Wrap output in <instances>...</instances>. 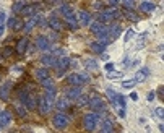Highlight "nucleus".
Instances as JSON below:
<instances>
[{
  "label": "nucleus",
  "mask_w": 164,
  "mask_h": 133,
  "mask_svg": "<svg viewBox=\"0 0 164 133\" xmlns=\"http://www.w3.org/2000/svg\"><path fill=\"white\" fill-rule=\"evenodd\" d=\"M88 106L93 109V112H98V114H101V112L106 110V102H104V99H102L101 96H98V94H93V96L89 97Z\"/></svg>",
  "instance_id": "nucleus-1"
},
{
  "label": "nucleus",
  "mask_w": 164,
  "mask_h": 133,
  "mask_svg": "<svg viewBox=\"0 0 164 133\" xmlns=\"http://www.w3.org/2000/svg\"><path fill=\"white\" fill-rule=\"evenodd\" d=\"M99 122V114L98 112H91V114H86L83 117V125L86 131H94L98 127Z\"/></svg>",
  "instance_id": "nucleus-2"
},
{
  "label": "nucleus",
  "mask_w": 164,
  "mask_h": 133,
  "mask_svg": "<svg viewBox=\"0 0 164 133\" xmlns=\"http://www.w3.org/2000/svg\"><path fill=\"white\" fill-rule=\"evenodd\" d=\"M20 101H21V104L26 107L28 110L34 109V107H36V104H37V101L34 99V97H33L28 91H20Z\"/></svg>",
  "instance_id": "nucleus-3"
},
{
  "label": "nucleus",
  "mask_w": 164,
  "mask_h": 133,
  "mask_svg": "<svg viewBox=\"0 0 164 133\" xmlns=\"http://www.w3.org/2000/svg\"><path fill=\"white\" fill-rule=\"evenodd\" d=\"M106 94H107V97H109L111 102H112V104H114L115 107H122V109L125 107V101H124V97L120 96V94L115 93L114 89H111V88H109V89H106Z\"/></svg>",
  "instance_id": "nucleus-4"
},
{
  "label": "nucleus",
  "mask_w": 164,
  "mask_h": 133,
  "mask_svg": "<svg viewBox=\"0 0 164 133\" xmlns=\"http://www.w3.org/2000/svg\"><path fill=\"white\" fill-rule=\"evenodd\" d=\"M67 81L72 84V86H81V84L88 83V76H86V75H80V73H72V75H68Z\"/></svg>",
  "instance_id": "nucleus-5"
},
{
  "label": "nucleus",
  "mask_w": 164,
  "mask_h": 133,
  "mask_svg": "<svg viewBox=\"0 0 164 133\" xmlns=\"http://www.w3.org/2000/svg\"><path fill=\"white\" fill-rule=\"evenodd\" d=\"M52 122H54V127H55V128H59V130H63V128L68 125V119H67V115H65V114H62V112L55 114V115H54V119H52Z\"/></svg>",
  "instance_id": "nucleus-6"
},
{
  "label": "nucleus",
  "mask_w": 164,
  "mask_h": 133,
  "mask_svg": "<svg viewBox=\"0 0 164 133\" xmlns=\"http://www.w3.org/2000/svg\"><path fill=\"white\" fill-rule=\"evenodd\" d=\"M37 104H39L37 107H39V112H41V114H47V112H49V110L54 107V102L49 101L46 96L39 97V99H37Z\"/></svg>",
  "instance_id": "nucleus-7"
},
{
  "label": "nucleus",
  "mask_w": 164,
  "mask_h": 133,
  "mask_svg": "<svg viewBox=\"0 0 164 133\" xmlns=\"http://www.w3.org/2000/svg\"><path fill=\"white\" fill-rule=\"evenodd\" d=\"M39 8H41L39 3H31V5H24L21 8L20 13L24 15V16H34V15H37V10H39Z\"/></svg>",
  "instance_id": "nucleus-8"
},
{
  "label": "nucleus",
  "mask_w": 164,
  "mask_h": 133,
  "mask_svg": "<svg viewBox=\"0 0 164 133\" xmlns=\"http://www.w3.org/2000/svg\"><path fill=\"white\" fill-rule=\"evenodd\" d=\"M78 23L81 24V26H88V24L91 23V15H89L88 11H85V10H80L78 11Z\"/></svg>",
  "instance_id": "nucleus-9"
},
{
  "label": "nucleus",
  "mask_w": 164,
  "mask_h": 133,
  "mask_svg": "<svg viewBox=\"0 0 164 133\" xmlns=\"http://www.w3.org/2000/svg\"><path fill=\"white\" fill-rule=\"evenodd\" d=\"M7 26H10L11 29H15V31H20L21 26H23V21H21L20 16H11V18L8 20Z\"/></svg>",
  "instance_id": "nucleus-10"
},
{
  "label": "nucleus",
  "mask_w": 164,
  "mask_h": 133,
  "mask_svg": "<svg viewBox=\"0 0 164 133\" xmlns=\"http://www.w3.org/2000/svg\"><path fill=\"white\" fill-rule=\"evenodd\" d=\"M80 94H81V88L80 86H72V88H68L65 91V97H68V99H76Z\"/></svg>",
  "instance_id": "nucleus-11"
},
{
  "label": "nucleus",
  "mask_w": 164,
  "mask_h": 133,
  "mask_svg": "<svg viewBox=\"0 0 164 133\" xmlns=\"http://www.w3.org/2000/svg\"><path fill=\"white\" fill-rule=\"evenodd\" d=\"M47 26L49 28H52V29H55V31H59V29H62V21H60L57 16H50L49 20H47Z\"/></svg>",
  "instance_id": "nucleus-12"
},
{
  "label": "nucleus",
  "mask_w": 164,
  "mask_h": 133,
  "mask_svg": "<svg viewBox=\"0 0 164 133\" xmlns=\"http://www.w3.org/2000/svg\"><path fill=\"white\" fill-rule=\"evenodd\" d=\"M10 89H11V83H3L2 88H0V99L7 101L10 97Z\"/></svg>",
  "instance_id": "nucleus-13"
},
{
  "label": "nucleus",
  "mask_w": 164,
  "mask_h": 133,
  "mask_svg": "<svg viewBox=\"0 0 164 133\" xmlns=\"http://www.w3.org/2000/svg\"><path fill=\"white\" fill-rule=\"evenodd\" d=\"M148 75H150V70H148L146 67L140 68V70L135 73V81H137V83H140V81H143V80L148 78Z\"/></svg>",
  "instance_id": "nucleus-14"
},
{
  "label": "nucleus",
  "mask_w": 164,
  "mask_h": 133,
  "mask_svg": "<svg viewBox=\"0 0 164 133\" xmlns=\"http://www.w3.org/2000/svg\"><path fill=\"white\" fill-rule=\"evenodd\" d=\"M55 62H57V59H55L54 55L46 54V55H42V57H41V63H42V65H47V67H55Z\"/></svg>",
  "instance_id": "nucleus-15"
},
{
  "label": "nucleus",
  "mask_w": 164,
  "mask_h": 133,
  "mask_svg": "<svg viewBox=\"0 0 164 133\" xmlns=\"http://www.w3.org/2000/svg\"><path fill=\"white\" fill-rule=\"evenodd\" d=\"M36 46H37V49H41V50H47L50 47V44H49V39L47 37H44V36H39L36 39Z\"/></svg>",
  "instance_id": "nucleus-16"
},
{
  "label": "nucleus",
  "mask_w": 164,
  "mask_h": 133,
  "mask_svg": "<svg viewBox=\"0 0 164 133\" xmlns=\"http://www.w3.org/2000/svg\"><path fill=\"white\" fill-rule=\"evenodd\" d=\"M114 16H112V10H104L99 13V21L101 23H107V21H112Z\"/></svg>",
  "instance_id": "nucleus-17"
},
{
  "label": "nucleus",
  "mask_w": 164,
  "mask_h": 133,
  "mask_svg": "<svg viewBox=\"0 0 164 133\" xmlns=\"http://www.w3.org/2000/svg\"><path fill=\"white\" fill-rule=\"evenodd\" d=\"M10 122H11V115H10V112H7V110L0 112V127H5V125H8Z\"/></svg>",
  "instance_id": "nucleus-18"
},
{
  "label": "nucleus",
  "mask_w": 164,
  "mask_h": 133,
  "mask_svg": "<svg viewBox=\"0 0 164 133\" xmlns=\"http://www.w3.org/2000/svg\"><path fill=\"white\" fill-rule=\"evenodd\" d=\"M107 31H109L111 41H114L115 37H119V34H120V31H122V29H120V26H117V24H112V26L107 29Z\"/></svg>",
  "instance_id": "nucleus-19"
},
{
  "label": "nucleus",
  "mask_w": 164,
  "mask_h": 133,
  "mask_svg": "<svg viewBox=\"0 0 164 133\" xmlns=\"http://www.w3.org/2000/svg\"><path fill=\"white\" fill-rule=\"evenodd\" d=\"M91 50H93V52H96V54H102L106 50V44L96 41V42H93V44H91Z\"/></svg>",
  "instance_id": "nucleus-20"
},
{
  "label": "nucleus",
  "mask_w": 164,
  "mask_h": 133,
  "mask_svg": "<svg viewBox=\"0 0 164 133\" xmlns=\"http://www.w3.org/2000/svg\"><path fill=\"white\" fill-rule=\"evenodd\" d=\"M70 63H72V60L67 57V55H62L57 62H55V65H59L60 68H67V67H70Z\"/></svg>",
  "instance_id": "nucleus-21"
},
{
  "label": "nucleus",
  "mask_w": 164,
  "mask_h": 133,
  "mask_svg": "<svg viewBox=\"0 0 164 133\" xmlns=\"http://www.w3.org/2000/svg\"><path fill=\"white\" fill-rule=\"evenodd\" d=\"M34 75H36L37 80H44V78H49V70L47 68H37L36 71H34Z\"/></svg>",
  "instance_id": "nucleus-22"
},
{
  "label": "nucleus",
  "mask_w": 164,
  "mask_h": 133,
  "mask_svg": "<svg viewBox=\"0 0 164 133\" xmlns=\"http://www.w3.org/2000/svg\"><path fill=\"white\" fill-rule=\"evenodd\" d=\"M26 47H28V39H26V37H23V39H20L18 44H16V52L23 54L24 50H26Z\"/></svg>",
  "instance_id": "nucleus-23"
},
{
  "label": "nucleus",
  "mask_w": 164,
  "mask_h": 133,
  "mask_svg": "<svg viewBox=\"0 0 164 133\" xmlns=\"http://www.w3.org/2000/svg\"><path fill=\"white\" fill-rule=\"evenodd\" d=\"M154 8H156V5H154V3H151V2H143L140 5V10L145 11V13H150V11H153Z\"/></svg>",
  "instance_id": "nucleus-24"
},
{
  "label": "nucleus",
  "mask_w": 164,
  "mask_h": 133,
  "mask_svg": "<svg viewBox=\"0 0 164 133\" xmlns=\"http://www.w3.org/2000/svg\"><path fill=\"white\" fill-rule=\"evenodd\" d=\"M55 94H57V91H55V86H54V84H52V86H49V88H46V97H47L49 101L54 102Z\"/></svg>",
  "instance_id": "nucleus-25"
},
{
  "label": "nucleus",
  "mask_w": 164,
  "mask_h": 133,
  "mask_svg": "<svg viewBox=\"0 0 164 133\" xmlns=\"http://www.w3.org/2000/svg\"><path fill=\"white\" fill-rule=\"evenodd\" d=\"M60 13L65 16V18H68V16H73V10L70 5H62L60 7Z\"/></svg>",
  "instance_id": "nucleus-26"
},
{
  "label": "nucleus",
  "mask_w": 164,
  "mask_h": 133,
  "mask_svg": "<svg viewBox=\"0 0 164 133\" xmlns=\"http://www.w3.org/2000/svg\"><path fill=\"white\" fill-rule=\"evenodd\" d=\"M104 28H106V26H104L102 23H93L91 26H89V29H91L94 34H99L101 31H104Z\"/></svg>",
  "instance_id": "nucleus-27"
},
{
  "label": "nucleus",
  "mask_w": 164,
  "mask_h": 133,
  "mask_svg": "<svg viewBox=\"0 0 164 133\" xmlns=\"http://www.w3.org/2000/svg\"><path fill=\"white\" fill-rule=\"evenodd\" d=\"M114 130H112V122L111 120H104L102 122V130H101V133H112Z\"/></svg>",
  "instance_id": "nucleus-28"
},
{
  "label": "nucleus",
  "mask_w": 164,
  "mask_h": 133,
  "mask_svg": "<svg viewBox=\"0 0 164 133\" xmlns=\"http://www.w3.org/2000/svg\"><path fill=\"white\" fill-rule=\"evenodd\" d=\"M65 20H67V26L70 29H76V28H78V21L73 18V16H68V18H65Z\"/></svg>",
  "instance_id": "nucleus-29"
},
{
  "label": "nucleus",
  "mask_w": 164,
  "mask_h": 133,
  "mask_svg": "<svg viewBox=\"0 0 164 133\" xmlns=\"http://www.w3.org/2000/svg\"><path fill=\"white\" fill-rule=\"evenodd\" d=\"M88 99H89V96H85V94H80V96L76 97V101H78V106H80V107L88 106Z\"/></svg>",
  "instance_id": "nucleus-30"
},
{
  "label": "nucleus",
  "mask_w": 164,
  "mask_h": 133,
  "mask_svg": "<svg viewBox=\"0 0 164 133\" xmlns=\"http://www.w3.org/2000/svg\"><path fill=\"white\" fill-rule=\"evenodd\" d=\"M86 68H88V70H93V71H96V70H98V63H96V60H91V59H88V60H86Z\"/></svg>",
  "instance_id": "nucleus-31"
},
{
  "label": "nucleus",
  "mask_w": 164,
  "mask_h": 133,
  "mask_svg": "<svg viewBox=\"0 0 164 133\" xmlns=\"http://www.w3.org/2000/svg\"><path fill=\"white\" fill-rule=\"evenodd\" d=\"M55 106H57L60 110H65L67 107H68V101H67V97H62V99H59V102H57Z\"/></svg>",
  "instance_id": "nucleus-32"
},
{
  "label": "nucleus",
  "mask_w": 164,
  "mask_h": 133,
  "mask_svg": "<svg viewBox=\"0 0 164 133\" xmlns=\"http://www.w3.org/2000/svg\"><path fill=\"white\" fill-rule=\"evenodd\" d=\"M5 31V11H0V36Z\"/></svg>",
  "instance_id": "nucleus-33"
},
{
  "label": "nucleus",
  "mask_w": 164,
  "mask_h": 133,
  "mask_svg": "<svg viewBox=\"0 0 164 133\" xmlns=\"http://www.w3.org/2000/svg\"><path fill=\"white\" fill-rule=\"evenodd\" d=\"M13 52H15V49H13V47H10V46H7V47H3V49H2V55H3V57H10Z\"/></svg>",
  "instance_id": "nucleus-34"
},
{
  "label": "nucleus",
  "mask_w": 164,
  "mask_h": 133,
  "mask_svg": "<svg viewBox=\"0 0 164 133\" xmlns=\"http://www.w3.org/2000/svg\"><path fill=\"white\" fill-rule=\"evenodd\" d=\"M16 112H18V115H20V117H26V115H28V109H24V107L23 106H16Z\"/></svg>",
  "instance_id": "nucleus-35"
},
{
  "label": "nucleus",
  "mask_w": 164,
  "mask_h": 133,
  "mask_svg": "<svg viewBox=\"0 0 164 133\" xmlns=\"http://www.w3.org/2000/svg\"><path fill=\"white\" fill-rule=\"evenodd\" d=\"M24 7V3L23 2H16V3H13V7H11V10H13V13H20L21 11V8Z\"/></svg>",
  "instance_id": "nucleus-36"
},
{
  "label": "nucleus",
  "mask_w": 164,
  "mask_h": 133,
  "mask_svg": "<svg viewBox=\"0 0 164 133\" xmlns=\"http://www.w3.org/2000/svg\"><path fill=\"white\" fill-rule=\"evenodd\" d=\"M52 84H54L52 78H44V80H41V86H44V88H49V86H52Z\"/></svg>",
  "instance_id": "nucleus-37"
},
{
  "label": "nucleus",
  "mask_w": 164,
  "mask_h": 133,
  "mask_svg": "<svg viewBox=\"0 0 164 133\" xmlns=\"http://www.w3.org/2000/svg\"><path fill=\"white\" fill-rule=\"evenodd\" d=\"M135 84H137L135 80H127V81H124V83H122V86L124 88H133Z\"/></svg>",
  "instance_id": "nucleus-38"
},
{
  "label": "nucleus",
  "mask_w": 164,
  "mask_h": 133,
  "mask_svg": "<svg viewBox=\"0 0 164 133\" xmlns=\"http://www.w3.org/2000/svg\"><path fill=\"white\" fill-rule=\"evenodd\" d=\"M122 76H124V73H122V71H111V73H109V78H111V80L122 78Z\"/></svg>",
  "instance_id": "nucleus-39"
},
{
  "label": "nucleus",
  "mask_w": 164,
  "mask_h": 133,
  "mask_svg": "<svg viewBox=\"0 0 164 133\" xmlns=\"http://www.w3.org/2000/svg\"><path fill=\"white\" fill-rule=\"evenodd\" d=\"M125 16H127V18H128V20H133V21H138V16H137L135 13H133V11H130V10H128V11H127V15H125Z\"/></svg>",
  "instance_id": "nucleus-40"
},
{
  "label": "nucleus",
  "mask_w": 164,
  "mask_h": 133,
  "mask_svg": "<svg viewBox=\"0 0 164 133\" xmlns=\"http://www.w3.org/2000/svg\"><path fill=\"white\" fill-rule=\"evenodd\" d=\"M154 114L158 115V119H162L164 117V109H162V107H158V109L154 110Z\"/></svg>",
  "instance_id": "nucleus-41"
},
{
  "label": "nucleus",
  "mask_w": 164,
  "mask_h": 133,
  "mask_svg": "<svg viewBox=\"0 0 164 133\" xmlns=\"http://www.w3.org/2000/svg\"><path fill=\"white\" fill-rule=\"evenodd\" d=\"M122 3L125 5V8H132L133 3H135V0H122Z\"/></svg>",
  "instance_id": "nucleus-42"
},
{
  "label": "nucleus",
  "mask_w": 164,
  "mask_h": 133,
  "mask_svg": "<svg viewBox=\"0 0 164 133\" xmlns=\"http://www.w3.org/2000/svg\"><path fill=\"white\" fill-rule=\"evenodd\" d=\"M132 37H133V31H132V29H128L127 34H125V39H124V41H127V42H128V41L132 39Z\"/></svg>",
  "instance_id": "nucleus-43"
},
{
  "label": "nucleus",
  "mask_w": 164,
  "mask_h": 133,
  "mask_svg": "<svg viewBox=\"0 0 164 133\" xmlns=\"http://www.w3.org/2000/svg\"><path fill=\"white\" fill-rule=\"evenodd\" d=\"M104 67H106V70H107V71H112V70H114V63H112V62H107Z\"/></svg>",
  "instance_id": "nucleus-44"
},
{
  "label": "nucleus",
  "mask_w": 164,
  "mask_h": 133,
  "mask_svg": "<svg viewBox=\"0 0 164 133\" xmlns=\"http://www.w3.org/2000/svg\"><path fill=\"white\" fill-rule=\"evenodd\" d=\"M117 110H119V115H120V117H125V110L122 109V107H120V109L117 107Z\"/></svg>",
  "instance_id": "nucleus-45"
},
{
  "label": "nucleus",
  "mask_w": 164,
  "mask_h": 133,
  "mask_svg": "<svg viewBox=\"0 0 164 133\" xmlns=\"http://www.w3.org/2000/svg\"><path fill=\"white\" fill-rule=\"evenodd\" d=\"M130 97H132V99H133V101H137V99H138V96H137V93H132V94H130Z\"/></svg>",
  "instance_id": "nucleus-46"
},
{
  "label": "nucleus",
  "mask_w": 164,
  "mask_h": 133,
  "mask_svg": "<svg viewBox=\"0 0 164 133\" xmlns=\"http://www.w3.org/2000/svg\"><path fill=\"white\" fill-rule=\"evenodd\" d=\"M119 2H120V0H109V3H111V5H117Z\"/></svg>",
  "instance_id": "nucleus-47"
},
{
  "label": "nucleus",
  "mask_w": 164,
  "mask_h": 133,
  "mask_svg": "<svg viewBox=\"0 0 164 133\" xmlns=\"http://www.w3.org/2000/svg\"><path fill=\"white\" fill-rule=\"evenodd\" d=\"M148 99H150V101L154 99V93H150V94H148Z\"/></svg>",
  "instance_id": "nucleus-48"
},
{
  "label": "nucleus",
  "mask_w": 164,
  "mask_h": 133,
  "mask_svg": "<svg viewBox=\"0 0 164 133\" xmlns=\"http://www.w3.org/2000/svg\"><path fill=\"white\" fill-rule=\"evenodd\" d=\"M50 37H52V39H57V37H59V34H57V33H52V36H50Z\"/></svg>",
  "instance_id": "nucleus-49"
}]
</instances>
